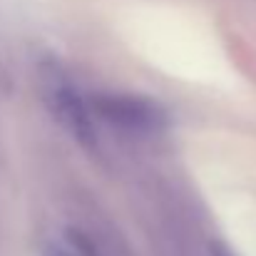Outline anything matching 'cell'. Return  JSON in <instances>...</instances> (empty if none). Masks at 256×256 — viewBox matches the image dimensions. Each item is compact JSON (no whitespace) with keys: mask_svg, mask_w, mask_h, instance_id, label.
Returning <instances> with one entry per match:
<instances>
[{"mask_svg":"<svg viewBox=\"0 0 256 256\" xmlns=\"http://www.w3.org/2000/svg\"><path fill=\"white\" fill-rule=\"evenodd\" d=\"M45 256H92L82 242L78 239H58V242H50Z\"/></svg>","mask_w":256,"mask_h":256,"instance_id":"cell-3","label":"cell"},{"mask_svg":"<svg viewBox=\"0 0 256 256\" xmlns=\"http://www.w3.org/2000/svg\"><path fill=\"white\" fill-rule=\"evenodd\" d=\"M92 107L102 120L127 130H160L164 122V114L157 104L132 94H97Z\"/></svg>","mask_w":256,"mask_h":256,"instance_id":"cell-2","label":"cell"},{"mask_svg":"<svg viewBox=\"0 0 256 256\" xmlns=\"http://www.w3.org/2000/svg\"><path fill=\"white\" fill-rule=\"evenodd\" d=\"M42 92H45V102L50 107V112L58 117V122L62 127H68L72 132V137L87 140L90 137V110L87 102L80 97V92L65 80L62 72L50 70L42 75Z\"/></svg>","mask_w":256,"mask_h":256,"instance_id":"cell-1","label":"cell"}]
</instances>
